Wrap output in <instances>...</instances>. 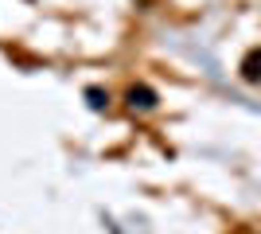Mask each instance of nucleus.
Segmentation results:
<instances>
[{
    "label": "nucleus",
    "instance_id": "f257e3e1",
    "mask_svg": "<svg viewBox=\"0 0 261 234\" xmlns=\"http://www.w3.org/2000/svg\"><path fill=\"white\" fill-rule=\"evenodd\" d=\"M125 101H129L133 110H156V90L152 86H129L125 90Z\"/></svg>",
    "mask_w": 261,
    "mask_h": 234
},
{
    "label": "nucleus",
    "instance_id": "f03ea898",
    "mask_svg": "<svg viewBox=\"0 0 261 234\" xmlns=\"http://www.w3.org/2000/svg\"><path fill=\"white\" fill-rule=\"evenodd\" d=\"M242 78L246 82H261V47H253L250 55L242 59Z\"/></svg>",
    "mask_w": 261,
    "mask_h": 234
},
{
    "label": "nucleus",
    "instance_id": "7ed1b4c3",
    "mask_svg": "<svg viewBox=\"0 0 261 234\" xmlns=\"http://www.w3.org/2000/svg\"><path fill=\"white\" fill-rule=\"evenodd\" d=\"M86 98H90V106H94V110H101V106L109 101V94H101V90H86Z\"/></svg>",
    "mask_w": 261,
    "mask_h": 234
}]
</instances>
